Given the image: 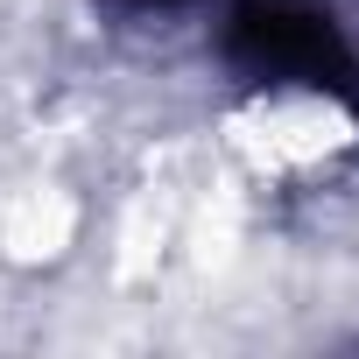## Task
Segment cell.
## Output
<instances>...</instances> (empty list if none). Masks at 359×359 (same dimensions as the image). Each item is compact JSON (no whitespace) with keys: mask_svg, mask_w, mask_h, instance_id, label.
<instances>
[{"mask_svg":"<svg viewBox=\"0 0 359 359\" xmlns=\"http://www.w3.org/2000/svg\"><path fill=\"white\" fill-rule=\"evenodd\" d=\"M226 57L247 85L261 92H317V99H352L359 71L338 36V22L310 0H240Z\"/></svg>","mask_w":359,"mask_h":359,"instance_id":"cell-1","label":"cell"},{"mask_svg":"<svg viewBox=\"0 0 359 359\" xmlns=\"http://www.w3.org/2000/svg\"><path fill=\"white\" fill-rule=\"evenodd\" d=\"M113 8H134V15H148V8H155V15H162V8H184V0H113Z\"/></svg>","mask_w":359,"mask_h":359,"instance_id":"cell-2","label":"cell"}]
</instances>
